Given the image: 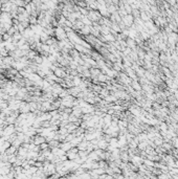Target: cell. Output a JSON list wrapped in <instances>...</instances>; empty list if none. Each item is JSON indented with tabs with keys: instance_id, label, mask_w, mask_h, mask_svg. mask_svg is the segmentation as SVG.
I'll use <instances>...</instances> for the list:
<instances>
[{
	"instance_id": "6da1fadb",
	"label": "cell",
	"mask_w": 178,
	"mask_h": 179,
	"mask_svg": "<svg viewBox=\"0 0 178 179\" xmlns=\"http://www.w3.org/2000/svg\"><path fill=\"white\" fill-rule=\"evenodd\" d=\"M54 73L58 76V78H60V79H62V78H64L65 76V71H64L62 68H58V67H55L54 68Z\"/></svg>"
}]
</instances>
